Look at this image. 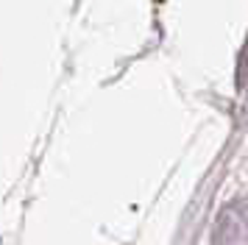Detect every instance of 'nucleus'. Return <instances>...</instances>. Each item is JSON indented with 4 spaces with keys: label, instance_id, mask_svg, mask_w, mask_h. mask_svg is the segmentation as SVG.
<instances>
[{
    "label": "nucleus",
    "instance_id": "nucleus-1",
    "mask_svg": "<svg viewBox=\"0 0 248 245\" xmlns=\"http://www.w3.org/2000/svg\"><path fill=\"white\" fill-rule=\"evenodd\" d=\"M212 245H248V200L226 203L212 231Z\"/></svg>",
    "mask_w": 248,
    "mask_h": 245
}]
</instances>
